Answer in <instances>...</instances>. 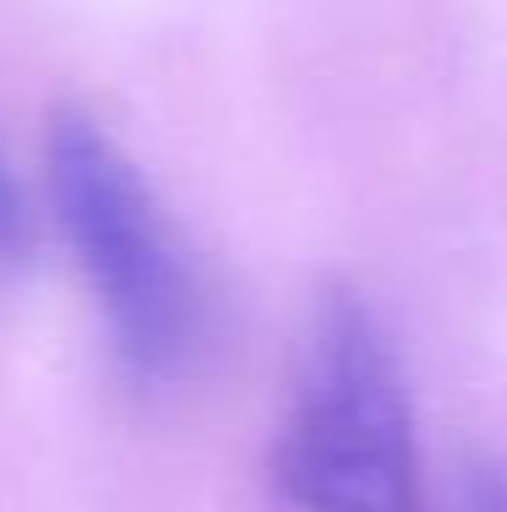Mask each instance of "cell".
I'll return each instance as SVG.
<instances>
[{
	"mask_svg": "<svg viewBox=\"0 0 507 512\" xmlns=\"http://www.w3.org/2000/svg\"><path fill=\"white\" fill-rule=\"evenodd\" d=\"M44 175L120 355L142 376H175L197 355L202 289L142 169L93 115L60 109L44 137Z\"/></svg>",
	"mask_w": 507,
	"mask_h": 512,
	"instance_id": "2",
	"label": "cell"
},
{
	"mask_svg": "<svg viewBox=\"0 0 507 512\" xmlns=\"http://www.w3.org/2000/svg\"><path fill=\"white\" fill-rule=\"evenodd\" d=\"M33 246V213L22 197L17 175H11L6 153H0V267H17Z\"/></svg>",
	"mask_w": 507,
	"mask_h": 512,
	"instance_id": "3",
	"label": "cell"
},
{
	"mask_svg": "<svg viewBox=\"0 0 507 512\" xmlns=\"http://www.w3.org/2000/svg\"><path fill=\"white\" fill-rule=\"evenodd\" d=\"M464 512H507V469L502 463H475L458 491Z\"/></svg>",
	"mask_w": 507,
	"mask_h": 512,
	"instance_id": "4",
	"label": "cell"
},
{
	"mask_svg": "<svg viewBox=\"0 0 507 512\" xmlns=\"http://www.w3.org/2000/svg\"><path fill=\"white\" fill-rule=\"evenodd\" d=\"M273 485L295 512H431L404 371L355 295H328L311 316Z\"/></svg>",
	"mask_w": 507,
	"mask_h": 512,
	"instance_id": "1",
	"label": "cell"
}]
</instances>
